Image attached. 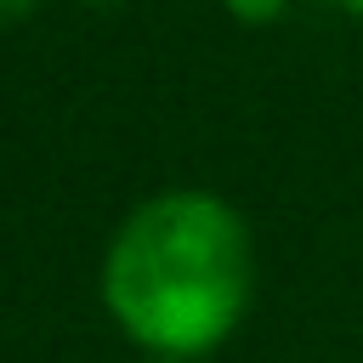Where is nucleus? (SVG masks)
Segmentation results:
<instances>
[{"instance_id":"obj_2","label":"nucleus","mask_w":363,"mask_h":363,"mask_svg":"<svg viewBox=\"0 0 363 363\" xmlns=\"http://www.w3.org/2000/svg\"><path fill=\"white\" fill-rule=\"evenodd\" d=\"M221 6H227V17L244 23V28H267V23H278V17L289 11V0H221Z\"/></svg>"},{"instance_id":"obj_1","label":"nucleus","mask_w":363,"mask_h":363,"mask_svg":"<svg viewBox=\"0 0 363 363\" xmlns=\"http://www.w3.org/2000/svg\"><path fill=\"white\" fill-rule=\"evenodd\" d=\"M255 250L244 216L204 187H170L142 199L108 255L102 306L147 357H204L250 312Z\"/></svg>"},{"instance_id":"obj_3","label":"nucleus","mask_w":363,"mask_h":363,"mask_svg":"<svg viewBox=\"0 0 363 363\" xmlns=\"http://www.w3.org/2000/svg\"><path fill=\"white\" fill-rule=\"evenodd\" d=\"M340 11H352V17L363 23V0H340Z\"/></svg>"},{"instance_id":"obj_4","label":"nucleus","mask_w":363,"mask_h":363,"mask_svg":"<svg viewBox=\"0 0 363 363\" xmlns=\"http://www.w3.org/2000/svg\"><path fill=\"white\" fill-rule=\"evenodd\" d=\"M147 363H182V357H147Z\"/></svg>"}]
</instances>
